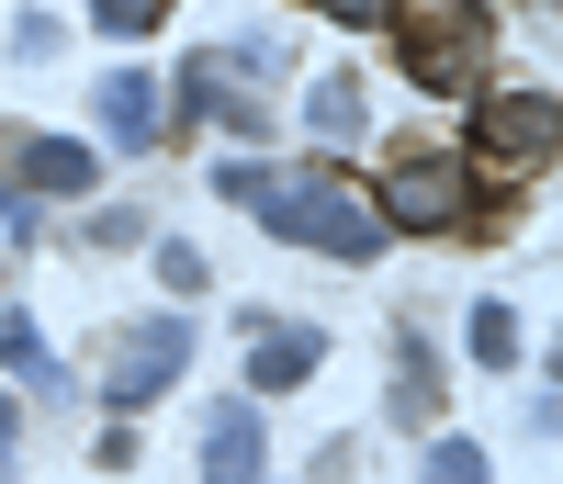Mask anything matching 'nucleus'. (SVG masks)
<instances>
[{"label":"nucleus","mask_w":563,"mask_h":484,"mask_svg":"<svg viewBox=\"0 0 563 484\" xmlns=\"http://www.w3.org/2000/svg\"><path fill=\"white\" fill-rule=\"evenodd\" d=\"M180 361H192L180 316H147V327H124V350H113V372H102V395H113V406H147V395H169V383H180Z\"/></svg>","instance_id":"5"},{"label":"nucleus","mask_w":563,"mask_h":484,"mask_svg":"<svg viewBox=\"0 0 563 484\" xmlns=\"http://www.w3.org/2000/svg\"><path fill=\"white\" fill-rule=\"evenodd\" d=\"M102 135H124V147H147V135H158V79H147V68H113V79H102Z\"/></svg>","instance_id":"7"},{"label":"nucleus","mask_w":563,"mask_h":484,"mask_svg":"<svg viewBox=\"0 0 563 484\" xmlns=\"http://www.w3.org/2000/svg\"><path fill=\"white\" fill-rule=\"evenodd\" d=\"M203 484H260V417H249V406H214V428H203Z\"/></svg>","instance_id":"6"},{"label":"nucleus","mask_w":563,"mask_h":484,"mask_svg":"<svg viewBox=\"0 0 563 484\" xmlns=\"http://www.w3.org/2000/svg\"><path fill=\"white\" fill-rule=\"evenodd\" d=\"M327 12H339V23H361V34H372V23H395V0H327Z\"/></svg>","instance_id":"15"},{"label":"nucleus","mask_w":563,"mask_h":484,"mask_svg":"<svg viewBox=\"0 0 563 484\" xmlns=\"http://www.w3.org/2000/svg\"><path fill=\"white\" fill-rule=\"evenodd\" d=\"M327 361V338L316 327H260V361H249V383H260V395H282V383H305Z\"/></svg>","instance_id":"8"},{"label":"nucleus","mask_w":563,"mask_h":484,"mask_svg":"<svg viewBox=\"0 0 563 484\" xmlns=\"http://www.w3.org/2000/svg\"><path fill=\"white\" fill-rule=\"evenodd\" d=\"M23 169H34V191H57V204H68V191H90V180H102V169H90V147H79V135H34V147H23Z\"/></svg>","instance_id":"9"},{"label":"nucleus","mask_w":563,"mask_h":484,"mask_svg":"<svg viewBox=\"0 0 563 484\" xmlns=\"http://www.w3.org/2000/svg\"><path fill=\"white\" fill-rule=\"evenodd\" d=\"M530 12H541V0H530Z\"/></svg>","instance_id":"16"},{"label":"nucleus","mask_w":563,"mask_h":484,"mask_svg":"<svg viewBox=\"0 0 563 484\" xmlns=\"http://www.w3.org/2000/svg\"><path fill=\"white\" fill-rule=\"evenodd\" d=\"M552 147H563L552 90H485V113H474V158H485V169L541 180V169H552Z\"/></svg>","instance_id":"4"},{"label":"nucleus","mask_w":563,"mask_h":484,"mask_svg":"<svg viewBox=\"0 0 563 484\" xmlns=\"http://www.w3.org/2000/svg\"><path fill=\"white\" fill-rule=\"evenodd\" d=\"M305 113H316V135H361V90H350V79H316Z\"/></svg>","instance_id":"11"},{"label":"nucleus","mask_w":563,"mask_h":484,"mask_svg":"<svg viewBox=\"0 0 563 484\" xmlns=\"http://www.w3.org/2000/svg\"><path fill=\"white\" fill-rule=\"evenodd\" d=\"M0 361H12V372H34V383H57V361H45V338L12 316V305H0Z\"/></svg>","instance_id":"10"},{"label":"nucleus","mask_w":563,"mask_h":484,"mask_svg":"<svg viewBox=\"0 0 563 484\" xmlns=\"http://www.w3.org/2000/svg\"><path fill=\"white\" fill-rule=\"evenodd\" d=\"M474 350H485V361H519V316H507V305H474Z\"/></svg>","instance_id":"14"},{"label":"nucleus","mask_w":563,"mask_h":484,"mask_svg":"<svg viewBox=\"0 0 563 484\" xmlns=\"http://www.w3.org/2000/svg\"><path fill=\"white\" fill-rule=\"evenodd\" d=\"M260 226H271V237H294V249H327V260H372V249H384V226H372L361 180H339V169L260 180Z\"/></svg>","instance_id":"1"},{"label":"nucleus","mask_w":563,"mask_h":484,"mask_svg":"<svg viewBox=\"0 0 563 484\" xmlns=\"http://www.w3.org/2000/svg\"><path fill=\"white\" fill-rule=\"evenodd\" d=\"M395 23H406V68L429 90H474L485 79V23L462 0H395Z\"/></svg>","instance_id":"3"},{"label":"nucleus","mask_w":563,"mask_h":484,"mask_svg":"<svg viewBox=\"0 0 563 484\" xmlns=\"http://www.w3.org/2000/svg\"><path fill=\"white\" fill-rule=\"evenodd\" d=\"M429 484H485V451L474 440H429Z\"/></svg>","instance_id":"13"},{"label":"nucleus","mask_w":563,"mask_h":484,"mask_svg":"<svg viewBox=\"0 0 563 484\" xmlns=\"http://www.w3.org/2000/svg\"><path fill=\"white\" fill-rule=\"evenodd\" d=\"M372 204V226H406V237H451V226H474V180H462V158H440V147H406L384 180L361 191Z\"/></svg>","instance_id":"2"},{"label":"nucleus","mask_w":563,"mask_h":484,"mask_svg":"<svg viewBox=\"0 0 563 484\" xmlns=\"http://www.w3.org/2000/svg\"><path fill=\"white\" fill-rule=\"evenodd\" d=\"M90 23H102V34H158L169 0H90Z\"/></svg>","instance_id":"12"}]
</instances>
